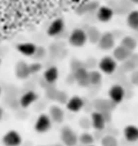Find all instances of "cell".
<instances>
[{"instance_id": "cell-1", "label": "cell", "mask_w": 138, "mask_h": 146, "mask_svg": "<svg viewBox=\"0 0 138 146\" xmlns=\"http://www.w3.org/2000/svg\"><path fill=\"white\" fill-rule=\"evenodd\" d=\"M88 40V32L81 28H74L68 36L69 44L74 47H82Z\"/></svg>"}, {"instance_id": "cell-2", "label": "cell", "mask_w": 138, "mask_h": 146, "mask_svg": "<svg viewBox=\"0 0 138 146\" xmlns=\"http://www.w3.org/2000/svg\"><path fill=\"white\" fill-rule=\"evenodd\" d=\"M60 140L65 146H76L79 142V137L71 127L64 126L60 130Z\"/></svg>"}, {"instance_id": "cell-3", "label": "cell", "mask_w": 138, "mask_h": 146, "mask_svg": "<svg viewBox=\"0 0 138 146\" xmlns=\"http://www.w3.org/2000/svg\"><path fill=\"white\" fill-rule=\"evenodd\" d=\"M65 29H66V25H65L64 19L60 17L55 18L49 24V26L46 28V35L51 38H57L64 33Z\"/></svg>"}, {"instance_id": "cell-4", "label": "cell", "mask_w": 138, "mask_h": 146, "mask_svg": "<svg viewBox=\"0 0 138 146\" xmlns=\"http://www.w3.org/2000/svg\"><path fill=\"white\" fill-rule=\"evenodd\" d=\"M98 68L100 72L105 74H112L118 69V62L113 56H105L98 62Z\"/></svg>"}, {"instance_id": "cell-5", "label": "cell", "mask_w": 138, "mask_h": 146, "mask_svg": "<svg viewBox=\"0 0 138 146\" xmlns=\"http://www.w3.org/2000/svg\"><path fill=\"white\" fill-rule=\"evenodd\" d=\"M72 75H74V82H77L82 87L90 86V71L85 67H80V68L76 69L72 71Z\"/></svg>"}, {"instance_id": "cell-6", "label": "cell", "mask_w": 138, "mask_h": 146, "mask_svg": "<svg viewBox=\"0 0 138 146\" xmlns=\"http://www.w3.org/2000/svg\"><path fill=\"white\" fill-rule=\"evenodd\" d=\"M53 120L51 119L50 115L41 114L37 118V121L35 123V131L38 133H46L52 127Z\"/></svg>"}, {"instance_id": "cell-7", "label": "cell", "mask_w": 138, "mask_h": 146, "mask_svg": "<svg viewBox=\"0 0 138 146\" xmlns=\"http://www.w3.org/2000/svg\"><path fill=\"white\" fill-rule=\"evenodd\" d=\"M16 50L26 57H35L39 50V46L32 42H21L16 44Z\"/></svg>"}, {"instance_id": "cell-8", "label": "cell", "mask_w": 138, "mask_h": 146, "mask_svg": "<svg viewBox=\"0 0 138 146\" xmlns=\"http://www.w3.org/2000/svg\"><path fill=\"white\" fill-rule=\"evenodd\" d=\"M108 95H109V99L110 100L113 101L115 104H119L124 99L125 90L122 85L115 84V85H112L110 87V89L108 91Z\"/></svg>"}, {"instance_id": "cell-9", "label": "cell", "mask_w": 138, "mask_h": 146, "mask_svg": "<svg viewBox=\"0 0 138 146\" xmlns=\"http://www.w3.org/2000/svg\"><path fill=\"white\" fill-rule=\"evenodd\" d=\"M2 143L5 146H19L22 144V137L17 131L10 130L3 135Z\"/></svg>"}, {"instance_id": "cell-10", "label": "cell", "mask_w": 138, "mask_h": 146, "mask_svg": "<svg viewBox=\"0 0 138 146\" xmlns=\"http://www.w3.org/2000/svg\"><path fill=\"white\" fill-rule=\"evenodd\" d=\"M115 36L111 32H105L99 38V41L97 42L98 47L102 50H109L115 47Z\"/></svg>"}, {"instance_id": "cell-11", "label": "cell", "mask_w": 138, "mask_h": 146, "mask_svg": "<svg viewBox=\"0 0 138 146\" xmlns=\"http://www.w3.org/2000/svg\"><path fill=\"white\" fill-rule=\"evenodd\" d=\"M91 121H92V127L96 131H102L106 128L107 121L101 112H98V111L93 112L91 115Z\"/></svg>"}, {"instance_id": "cell-12", "label": "cell", "mask_w": 138, "mask_h": 146, "mask_svg": "<svg viewBox=\"0 0 138 146\" xmlns=\"http://www.w3.org/2000/svg\"><path fill=\"white\" fill-rule=\"evenodd\" d=\"M96 17L100 23H108L113 17V10L110 7L101 5L96 11Z\"/></svg>"}, {"instance_id": "cell-13", "label": "cell", "mask_w": 138, "mask_h": 146, "mask_svg": "<svg viewBox=\"0 0 138 146\" xmlns=\"http://www.w3.org/2000/svg\"><path fill=\"white\" fill-rule=\"evenodd\" d=\"M38 100V94L33 90H28L24 92L21 99H19V106H22L24 109H26L28 106H30L32 103H35Z\"/></svg>"}, {"instance_id": "cell-14", "label": "cell", "mask_w": 138, "mask_h": 146, "mask_svg": "<svg viewBox=\"0 0 138 146\" xmlns=\"http://www.w3.org/2000/svg\"><path fill=\"white\" fill-rule=\"evenodd\" d=\"M94 108L98 112H108L112 111L115 108V103L112 100H106V99H96L94 101Z\"/></svg>"}, {"instance_id": "cell-15", "label": "cell", "mask_w": 138, "mask_h": 146, "mask_svg": "<svg viewBox=\"0 0 138 146\" xmlns=\"http://www.w3.org/2000/svg\"><path fill=\"white\" fill-rule=\"evenodd\" d=\"M83 106H84V100L78 96L71 97L66 104L67 110L72 112V113H77L79 111H81L83 109Z\"/></svg>"}, {"instance_id": "cell-16", "label": "cell", "mask_w": 138, "mask_h": 146, "mask_svg": "<svg viewBox=\"0 0 138 146\" xmlns=\"http://www.w3.org/2000/svg\"><path fill=\"white\" fill-rule=\"evenodd\" d=\"M31 74L30 72V68L29 64L24 62V61H19L15 66V75L19 78V80H26L29 78V75Z\"/></svg>"}, {"instance_id": "cell-17", "label": "cell", "mask_w": 138, "mask_h": 146, "mask_svg": "<svg viewBox=\"0 0 138 146\" xmlns=\"http://www.w3.org/2000/svg\"><path fill=\"white\" fill-rule=\"evenodd\" d=\"M132 56V52L129 50H127L126 47H124L123 45H119L115 47L113 50V57H115L117 61H125L131 58Z\"/></svg>"}, {"instance_id": "cell-18", "label": "cell", "mask_w": 138, "mask_h": 146, "mask_svg": "<svg viewBox=\"0 0 138 146\" xmlns=\"http://www.w3.org/2000/svg\"><path fill=\"white\" fill-rule=\"evenodd\" d=\"M58 78V69L55 66H50L49 68L46 69L43 73V81H46L48 84L53 85Z\"/></svg>"}, {"instance_id": "cell-19", "label": "cell", "mask_w": 138, "mask_h": 146, "mask_svg": "<svg viewBox=\"0 0 138 146\" xmlns=\"http://www.w3.org/2000/svg\"><path fill=\"white\" fill-rule=\"evenodd\" d=\"M50 115L51 119L56 123H62L65 119V112L64 110L57 106V105H52L50 108Z\"/></svg>"}, {"instance_id": "cell-20", "label": "cell", "mask_w": 138, "mask_h": 146, "mask_svg": "<svg viewBox=\"0 0 138 146\" xmlns=\"http://www.w3.org/2000/svg\"><path fill=\"white\" fill-rule=\"evenodd\" d=\"M123 134H124L125 140L131 143L138 141V127L134 125H129L124 128Z\"/></svg>"}, {"instance_id": "cell-21", "label": "cell", "mask_w": 138, "mask_h": 146, "mask_svg": "<svg viewBox=\"0 0 138 146\" xmlns=\"http://www.w3.org/2000/svg\"><path fill=\"white\" fill-rule=\"evenodd\" d=\"M126 23L131 29H133L135 31H138V11L133 10L131 11L126 17Z\"/></svg>"}, {"instance_id": "cell-22", "label": "cell", "mask_w": 138, "mask_h": 146, "mask_svg": "<svg viewBox=\"0 0 138 146\" xmlns=\"http://www.w3.org/2000/svg\"><path fill=\"white\" fill-rule=\"evenodd\" d=\"M121 45H123L124 47H126L127 50H129L131 52H133L136 47H137V41L134 39L133 36H125L122 41H121Z\"/></svg>"}, {"instance_id": "cell-23", "label": "cell", "mask_w": 138, "mask_h": 146, "mask_svg": "<svg viewBox=\"0 0 138 146\" xmlns=\"http://www.w3.org/2000/svg\"><path fill=\"white\" fill-rule=\"evenodd\" d=\"M94 141H95L94 135L88 132H83L79 135V142H80L81 145H84V146L93 145Z\"/></svg>"}, {"instance_id": "cell-24", "label": "cell", "mask_w": 138, "mask_h": 146, "mask_svg": "<svg viewBox=\"0 0 138 146\" xmlns=\"http://www.w3.org/2000/svg\"><path fill=\"white\" fill-rule=\"evenodd\" d=\"M102 76H101V73L99 71H95L92 70L90 71V84L93 86H97L101 83Z\"/></svg>"}, {"instance_id": "cell-25", "label": "cell", "mask_w": 138, "mask_h": 146, "mask_svg": "<svg viewBox=\"0 0 138 146\" xmlns=\"http://www.w3.org/2000/svg\"><path fill=\"white\" fill-rule=\"evenodd\" d=\"M58 89L53 85H49V86L46 88V97L51 101H56V98H57V94H58Z\"/></svg>"}, {"instance_id": "cell-26", "label": "cell", "mask_w": 138, "mask_h": 146, "mask_svg": "<svg viewBox=\"0 0 138 146\" xmlns=\"http://www.w3.org/2000/svg\"><path fill=\"white\" fill-rule=\"evenodd\" d=\"M101 146H119V143L113 135H105L101 137Z\"/></svg>"}, {"instance_id": "cell-27", "label": "cell", "mask_w": 138, "mask_h": 146, "mask_svg": "<svg viewBox=\"0 0 138 146\" xmlns=\"http://www.w3.org/2000/svg\"><path fill=\"white\" fill-rule=\"evenodd\" d=\"M69 98H68V95H67V92L64 90H60L58 91V94H57V98H56V101L60 103V104H67V102H68Z\"/></svg>"}, {"instance_id": "cell-28", "label": "cell", "mask_w": 138, "mask_h": 146, "mask_svg": "<svg viewBox=\"0 0 138 146\" xmlns=\"http://www.w3.org/2000/svg\"><path fill=\"white\" fill-rule=\"evenodd\" d=\"M29 68H30V72L31 74H35V73H38L40 70L42 69V66L39 62H35V64H29Z\"/></svg>"}, {"instance_id": "cell-29", "label": "cell", "mask_w": 138, "mask_h": 146, "mask_svg": "<svg viewBox=\"0 0 138 146\" xmlns=\"http://www.w3.org/2000/svg\"><path fill=\"white\" fill-rule=\"evenodd\" d=\"M80 126L82 128H84V129H86V128L92 126V121H91V119H88V118H85V117H83V118H81V120H80Z\"/></svg>"}, {"instance_id": "cell-30", "label": "cell", "mask_w": 138, "mask_h": 146, "mask_svg": "<svg viewBox=\"0 0 138 146\" xmlns=\"http://www.w3.org/2000/svg\"><path fill=\"white\" fill-rule=\"evenodd\" d=\"M131 82L138 86V71H133L131 74Z\"/></svg>"}, {"instance_id": "cell-31", "label": "cell", "mask_w": 138, "mask_h": 146, "mask_svg": "<svg viewBox=\"0 0 138 146\" xmlns=\"http://www.w3.org/2000/svg\"><path fill=\"white\" fill-rule=\"evenodd\" d=\"M3 115H5V111H3V109L0 106V120L3 118Z\"/></svg>"}, {"instance_id": "cell-32", "label": "cell", "mask_w": 138, "mask_h": 146, "mask_svg": "<svg viewBox=\"0 0 138 146\" xmlns=\"http://www.w3.org/2000/svg\"><path fill=\"white\" fill-rule=\"evenodd\" d=\"M52 146H65L63 143H55V144H53Z\"/></svg>"}, {"instance_id": "cell-33", "label": "cell", "mask_w": 138, "mask_h": 146, "mask_svg": "<svg viewBox=\"0 0 138 146\" xmlns=\"http://www.w3.org/2000/svg\"><path fill=\"white\" fill-rule=\"evenodd\" d=\"M132 3H135V5H138V0H129Z\"/></svg>"}, {"instance_id": "cell-34", "label": "cell", "mask_w": 138, "mask_h": 146, "mask_svg": "<svg viewBox=\"0 0 138 146\" xmlns=\"http://www.w3.org/2000/svg\"><path fill=\"white\" fill-rule=\"evenodd\" d=\"M0 95H1V87H0Z\"/></svg>"}, {"instance_id": "cell-35", "label": "cell", "mask_w": 138, "mask_h": 146, "mask_svg": "<svg viewBox=\"0 0 138 146\" xmlns=\"http://www.w3.org/2000/svg\"><path fill=\"white\" fill-rule=\"evenodd\" d=\"M0 66H1V58H0Z\"/></svg>"}, {"instance_id": "cell-36", "label": "cell", "mask_w": 138, "mask_h": 146, "mask_svg": "<svg viewBox=\"0 0 138 146\" xmlns=\"http://www.w3.org/2000/svg\"><path fill=\"white\" fill-rule=\"evenodd\" d=\"M88 146H94V145H88Z\"/></svg>"}, {"instance_id": "cell-37", "label": "cell", "mask_w": 138, "mask_h": 146, "mask_svg": "<svg viewBox=\"0 0 138 146\" xmlns=\"http://www.w3.org/2000/svg\"><path fill=\"white\" fill-rule=\"evenodd\" d=\"M137 66H138V64H137Z\"/></svg>"}, {"instance_id": "cell-38", "label": "cell", "mask_w": 138, "mask_h": 146, "mask_svg": "<svg viewBox=\"0 0 138 146\" xmlns=\"http://www.w3.org/2000/svg\"><path fill=\"white\" fill-rule=\"evenodd\" d=\"M76 146H77V145H76Z\"/></svg>"}]
</instances>
